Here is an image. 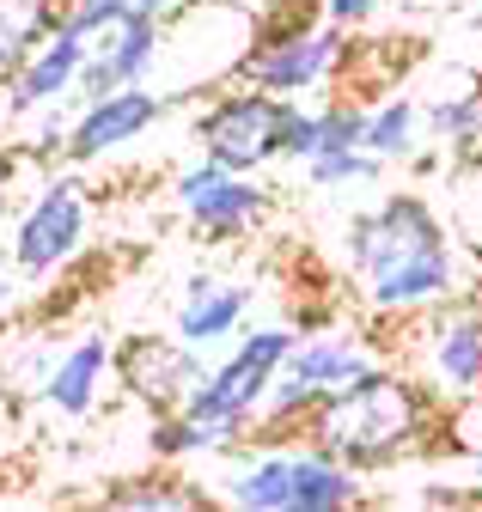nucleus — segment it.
Listing matches in <instances>:
<instances>
[{
    "instance_id": "1",
    "label": "nucleus",
    "mask_w": 482,
    "mask_h": 512,
    "mask_svg": "<svg viewBox=\"0 0 482 512\" xmlns=\"http://www.w3.org/2000/svg\"><path fill=\"white\" fill-rule=\"evenodd\" d=\"M342 256L360 305L379 324H403V317H421L476 287V269L452 244L440 208L415 189H391L367 214H354L342 232Z\"/></svg>"
},
{
    "instance_id": "2",
    "label": "nucleus",
    "mask_w": 482,
    "mask_h": 512,
    "mask_svg": "<svg viewBox=\"0 0 482 512\" xmlns=\"http://www.w3.org/2000/svg\"><path fill=\"white\" fill-rule=\"evenodd\" d=\"M312 445H324L330 458H342L360 476H379L397 470L403 458L428 452L434 433H440V403L428 397L409 366H367L360 378L336 384L312 403V415L299 421Z\"/></svg>"
},
{
    "instance_id": "3",
    "label": "nucleus",
    "mask_w": 482,
    "mask_h": 512,
    "mask_svg": "<svg viewBox=\"0 0 482 512\" xmlns=\"http://www.w3.org/2000/svg\"><path fill=\"white\" fill-rule=\"evenodd\" d=\"M397 366H409L428 384L434 403H458L482 391V299H446L421 317H403Z\"/></svg>"
},
{
    "instance_id": "4",
    "label": "nucleus",
    "mask_w": 482,
    "mask_h": 512,
    "mask_svg": "<svg viewBox=\"0 0 482 512\" xmlns=\"http://www.w3.org/2000/svg\"><path fill=\"white\" fill-rule=\"evenodd\" d=\"M86 220H92V202H86V183L74 171H55L37 183V196L13 214L7 226V263L13 275L25 281H49L62 275L80 244H86Z\"/></svg>"
},
{
    "instance_id": "5",
    "label": "nucleus",
    "mask_w": 482,
    "mask_h": 512,
    "mask_svg": "<svg viewBox=\"0 0 482 512\" xmlns=\"http://www.w3.org/2000/svg\"><path fill=\"white\" fill-rule=\"evenodd\" d=\"M348 55V31L342 25H306V19H257V49L245 55L238 80L257 86V92H275V98H299V92H318L324 80H336Z\"/></svg>"
},
{
    "instance_id": "6",
    "label": "nucleus",
    "mask_w": 482,
    "mask_h": 512,
    "mask_svg": "<svg viewBox=\"0 0 482 512\" xmlns=\"http://www.w3.org/2000/svg\"><path fill=\"white\" fill-rule=\"evenodd\" d=\"M171 202H177V214H184V226L196 238H208V244L251 238L269 220V208H275L263 171H226L214 159H196V165L177 171L171 177Z\"/></svg>"
},
{
    "instance_id": "7",
    "label": "nucleus",
    "mask_w": 482,
    "mask_h": 512,
    "mask_svg": "<svg viewBox=\"0 0 482 512\" xmlns=\"http://www.w3.org/2000/svg\"><path fill=\"white\" fill-rule=\"evenodd\" d=\"M281 116H287V98L257 92V86H232L202 104L190 141L202 147V159H214L226 171H263L281 159Z\"/></svg>"
},
{
    "instance_id": "8",
    "label": "nucleus",
    "mask_w": 482,
    "mask_h": 512,
    "mask_svg": "<svg viewBox=\"0 0 482 512\" xmlns=\"http://www.w3.org/2000/svg\"><path fill=\"white\" fill-rule=\"evenodd\" d=\"M299 336L287 330V324H263V330H251V336H232V354L220 360V366H208L202 378H196V391L177 403L184 415H202V421H257V403H263V391H269V378L281 372V360H287V348H293Z\"/></svg>"
},
{
    "instance_id": "9",
    "label": "nucleus",
    "mask_w": 482,
    "mask_h": 512,
    "mask_svg": "<svg viewBox=\"0 0 482 512\" xmlns=\"http://www.w3.org/2000/svg\"><path fill=\"white\" fill-rule=\"evenodd\" d=\"M202 372H208V360L184 336H129L116 348V384H123L135 403H147L153 415L184 403Z\"/></svg>"
},
{
    "instance_id": "10",
    "label": "nucleus",
    "mask_w": 482,
    "mask_h": 512,
    "mask_svg": "<svg viewBox=\"0 0 482 512\" xmlns=\"http://www.w3.org/2000/svg\"><path fill=\"white\" fill-rule=\"evenodd\" d=\"M165 110H171V104H165V92H153V86H116V92L80 104V116L68 122V135H62V153H68L74 165L110 159V153H123L129 141H141Z\"/></svg>"
},
{
    "instance_id": "11",
    "label": "nucleus",
    "mask_w": 482,
    "mask_h": 512,
    "mask_svg": "<svg viewBox=\"0 0 482 512\" xmlns=\"http://www.w3.org/2000/svg\"><path fill=\"white\" fill-rule=\"evenodd\" d=\"M153 61H159V19L153 13H123L110 31L92 37L86 61H80V80H74V104H92L116 86H147L153 74Z\"/></svg>"
},
{
    "instance_id": "12",
    "label": "nucleus",
    "mask_w": 482,
    "mask_h": 512,
    "mask_svg": "<svg viewBox=\"0 0 482 512\" xmlns=\"http://www.w3.org/2000/svg\"><path fill=\"white\" fill-rule=\"evenodd\" d=\"M86 49H92V37H80L74 25H62L55 19V31L19 61V68L7 74V116H37V110H55L68 92H74V80H80V61H86Z\"/></svg>"
},
{
    "instance_id": "13",
    "label": "nucleus",
    "mask_w": 482,
    "mask_h": 512,
    "mask_svg": "<svg viewBox=\"0 0 482 512\" xmlns=\"http://www.w3.org/2000/svg\"><path fill=\"white\" fill-rule=\"evenodd\" d=\"M116 378V348H110V336H74L62 354L49 360V372H43V403L55 409V415H68V421H86L92 409H98V397H104V384Z\"/></svg>"
},
{
    "instance_id": "14",
    "label": "nucleus",
    "mask_w": 482,
    "mask_h": 512,
    "mask_svg": "<svg viewBox=\"0 0 482 512\" xmlns=\"http://www.w3.org/2000/svg\"><path fill=\"white\" fill-rule=\"evenodd\" d=\"M367 476L348 470L342 458H330L324 445H287V512H342V506H360Z\"/></svg>"
},
{
    "instance_id": "15",
    "label": "nucleus",
    "mask_w": 482,
    "mask_h": 512,
    "mask_svg": "<svg viewBox=\"0 0 482 512\" xmlns=\"http://www.w3.org/2000/svg\"><path fill=\"white\" fill-rule=\"evenodd\" d=\"M245 317H251V287H232L220 275H196L184 287V299H177L171 330L190 348H214V342H232L245 330Z\"/></svg>"
},
{
    "instance_id": "16",
    "label": "nucleus",
    "mask_w": 482,
    "mask_h": 512,
    "mask_svg": "<svg viewBox=\"0 0 482 512\" xmlns=\"http://www.w3.org/2000/svg\"><path fill=\"white\" fill-rule=\"evenodd\" d=\"M367 366H379V348H367V342H360V336H348V330L306 336V342H293V348H287V360H281V372L306 378L312 391H336V384L360 378Z\"/></svg>"
},
{
    "instance_id": "17",
    "label": "nucleus",
    "mask_w": 482,
    "mask_h": 512,
    "mask_svg": "<svg viewBox=\"0 0 482 512\" xmlns=\"http://www.w3.org/2000/svg\"><path fill=\"white\" fill-rule=\"evenodd\" d=\"M446 80H452V92L440 86L421 104V135L440 141L446 153H476L482 147V80L464 74V68H452Z\"/></svg>"
},
{
    "instance_id": "18",
    "label": "nucleus",
    "mask_w": 482,
    "mask_h": 512,
    "mask_svg": "<svg viewBox=\"0 0 482 512\" xmlns=\"http://www.w3.org/2000/svg\"><path fill=\"white\" fill-rule=\"evenodd\" d=\"M452 244L464 250V263L482 275V147L476 153H458L446 165V208H440Z\"/></svg>"
},
{
    "instance_id": "19",
    "label": "nucleus",
    "mask_w": 482,
    "mask_h": 512,
    "mask_svg": "<svg viewBox=\"0 0 482 512\" xmlns=\"http://www.w3.org/2000/svg\"><path fill=\"white\" fill-rule=\"evenodd\" d=\"M360 147H367L373 159H385V165H403V159L421 147V104H415L409 92L373 104V110H367V128H360Z\"/></svg>"
},
{
    "instance_id": "20",
    "label": "nucleus",
    "mask_w": 482,
    "mask_h": 512,
    "mask_svg": "<svg viewBox=\"0 0 482 512\" xmlns=\"http://www.w3.org/2000/svg\"><path fill=\"white\" fill-rule=\"evenodd\" d=\"M68 0H0V80H7L19 61L55 31Z\"/></svg>"
},
{
    "instance_id": "21",
    "label": "nucleus",
    "mask_w": 482,
    "mask_h": 512,
    "mask_svg": "<svg viewBox=\"0 0 482 512\" xmlns=\"http://www.w3.org/2000/svg\"><path fill=\"white\" fill-rule=\"evenodd\" d=\"M214 494L202 488H177V476H129L104 488V506H129V512H184V506H208Z\"/></svg>"
},
{
    "instance_id": "22",
    "label": "nucleus",
    "mask_w": 482,
    "mask_h": 512,
    "mask_svg": "<svg viewBox=\"0 0 482 512\" xmlns=\"http://www.w3.org/2000/svg\"><path fill=\"white\" fill-rule=\"evenodd\" d=\"M299 165H306L312 189H348V183H379L385 177V159H373L367 147H318Z\"/></svg>"
},
{
    "instance_id": "23",
    "label": "nucleus",
    "mask_w": 482,
    "mask_h": 512,
    "mask_svg": "<svg viewBox=\"0 0 482 512\" xmlns=\"http://www.w3.org/2000/svg\"><path fill=\"white\" fill-rule=\"evenodd\" d=\"M434 445H446V452H458V458H482V391L458 397V403H440Z\"/></svg>"
},
{
    "instance_id": "24",
    "label": "nucleus",
    "mask_w": 482,
    "mask_h": 512,
    "mask_svg": "<svg viewBox=\"0 0 482 512\" xmlns=\"http://www.w3.org/2000/svg\"><path fill=\"white\" fill-rule=\"evenodd\" d=\"M360 128H367V104L330 98L318 110V147H360Z\"/></svg>"
},
{
    "instance_id": "25",
    "label": "nucleus",
    "mask_w": 482,
    "mask_h": 512,
    "mask_svg": "<svg viewBox=\"0 0 482 512\" xmlns=\"http://www.w3.org/2000/svg\"><path fill=\"white\" fill-rule=\"evenodd\" d=\"M318 153V110H306L299 98H287V116H281V159H306Z\"/></svg>"
},
{
    "instance_id": "26",
    "label": "nucleus",
    "mask_w": 482,
    "mask_h": 512,
    "mask_svg": "<svg viewBox=\"0 0 482 512\" xmlns=\"http://www.w3.org/2000/svg\"><path fill=\"white\" fill-rule=\"evenodd\" d=\"M373 13H379V0H324V19L342 25V31H360Z\"/></svg>"
},
{
    "instance_id": "27",
    "label": "nucleus",
    "mask_w": 482,
    "mask_h": 512,
    "mask_svg": "<svg viewBox=\"0 0 482 512\" xmlns=\"http://www.w3.org/2000/svg\"><path fill=\"white\" fill-rule=\"evenodd\" d=\"M403 165H409L415 177H440V171H446V147H440V141H434V147H415Z\"/></svg>"
},
{
    "instance_id": "28",
    "label": "nucleus",
    "mask_w": 482,
    "mask_h": 512,
    "mask_svg": "<svg viewBox=\"0 0 482 512\" xmlns=\"http://www.w3.org/2000/svg\"><path fill=\"white\" fill-rule=\"evenodd\" d=\"M19 153H0V220H7V202H13V177H19Z\"/></svg>"
},
{
    "instance_id": "29",
    "label": "nucleus",
    "mask_w": 482,
    "mask_h": 512,
    "mask_svg": "<svg viewBox=\"0 0 482 512\" xmlns=\"http://www.w3.org/2000/svg\"><path fill=\"white\" fill-rule=\"evenodd\" d=\"M123 7H129V13H153V19H159V13H171V7H177V0H123Z\"/></svg>"
},
{
    "instance_id": "30",
    "label": "nucleus",
    "mask_w": 482,
    "mask_h": 512,
    "mask_svg": "<svg viewBox=\"0 0 482 512\" xmlns=\"http://www.w3.org/2000/svg\"><path fill=\"white\" fill-rule=\"evenodd\" d=\"M0 305H13V263L0 256Z\"/></svg>"
},
{
    "instance_id": "31",
    "label": "nucleus",
    "mask_w": 482,
    "mask_h": 512,
    "mask_svg": "<svg viewBox=\"0 0 482 512\" xmlns=\"http://www.w3.org/2000/svg\"><path fill=\"white\" fill-rule=\"evenodd\" d=\"M470 482H476V500H482V458H470Z\"/></svg>"
},
{
    "instance_id": "32",
    "label": "nucleus",
    "mask_w": 482,
    "mask_h": 512,
    "mask_svg": "<svg viewBox=\"0 0 482 512\" xmlns=\"http://www.w3.org/2000/svg\"><path fill=\"white\" fill-rule=\"evenodd\" d=\"M476 37H482V13H476Z\"/></svg>"
}]
</instances>
